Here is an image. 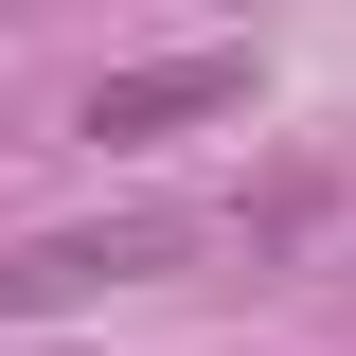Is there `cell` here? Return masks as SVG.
<instances>
[{
	"label": "cell",
	"mask_w": 356,
	"mask_h": 356,
	"mask_svg": "<svg viewBox=\"0 0 356 356\" xmlns=\"http://www.w3.org/2000/svg\"><path fill=\"white\" fill-rule=\"evenodd\" d=\"M214 107H250V54H143V72H107L72 107V143H107V161H143V143L214 125Z\"/></svg>",
	"instance_id": "1"
},
{
	"label": "cell",
	"mask_w": 356,
	"mask_h": 356,
	"mask_svg": "<svg viewBox=\"0 0 356 356\" xmlns=\"http://www.w3.org/2000/svg\"><path fill=\"white\" fill-rule=\"evenodd\" d=\"M143 267H178V232H161V214L36 232V250H0V321H54V303H89V285H143Z\"/></svg>",
	"instance_id": "2"
}]
</instances>
